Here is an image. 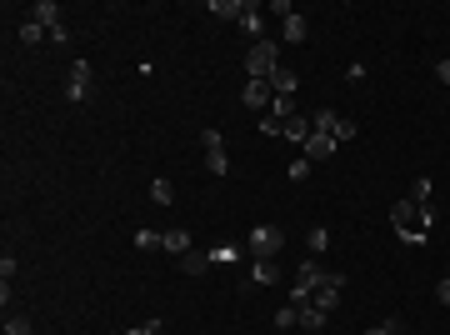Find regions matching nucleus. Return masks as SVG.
<instances>
[{
	"instance_id": "nucleus-1",
	"label": "nucleus",
	"mask_w": 450,
	"mask_h": 335,
	"mask_svg": "<svg viewBox=\"0 0 450 335\" xmlns=\"http://www.w3.org/2000/svg\"><path fill=\"white\" fill-rule=\"evenodd\" d=\"M390 220H396V231L406 236V240H425V231H430V220H435V205H415V200H396L390 205Z\"/></svg>"
},
{
	"instance_id": "nucleus-2",
	"label": "nucleus",
	"mask_w": 450,
	"mask_h": 335,
	"mask_svg": "<svg viewBox=\"0 0 450 335\" xmlns=\"http://www.w3.org/2000/svg\"><path fill=\"white\" fill-rule=\"evenodd\" d=\"M245 71H250V80H270V75L280 71V50H275L270 40H255L250 55H245Z\"/></svg>"
},
{
	"instance_id": "nucleus-3",
	"label": "nucleus",
	"mask_w": 450,
	"mask_h": 335,
	"mask_svg": "<svg viewBox=\"0 0 450 335\" xmlns=\"http://www.w3.org/2000/svg\"><path fill=\"white\" fill-rule=\"evenodd\" d=\"M280 245H286V231H280V226H255L250 231V255L255 260H275Z\"/></svg>"
},
{
	"instance_id": "nucleus-4",
	"label": "nucleus",
	"mask_w": 450,
	"mask_h": 335,
	"mask_svg": "<svg viewBox=\"0 0 450 335\" xmlns=\"http://www.w3.org/2000/svg\"><path fill=\"white\" fill-rule=\"evenodd\" d=\"M341 291H346V275H341V270H325V281L310 291V305H320V310L330 315L335 305H341Z\"/></svg>"
},
{
	"instance_id": "nucleus-5",
	"label": "nucleus",
	"mask_w": 450,
	"mask_h": 335,
	"mask_svg": "<svg viewBox=\"0 0 450 335\" xmlns=\"http://www.w3.org/2000/svg\"><path fill=\"white\" fill-rule=\"evenodd\" d=\"M90 95V61H71V75H66V100H85Z\"/></svg>"
},
{
	"instance_id": "nucleus-6",
	"label": "nucleus",
	"mask_w": 450,
	"mask_h": 335,
	"mask_svg": "<svg viewBox=\"0 0 450 335\" xmlns=\"http://www.w3.org/2000/svg\"><path fill=\"white\" fill-rule=\"evenodd\" d=\"M250 110H270L275 105V90H270V80H245V95H241Z\"/></svg>"
},
{
	"instance_id": "nucleus-7",
	"label": "nucleus",
	"mask_w": 450,
	"mask_h": 335,
	"mask_svg": "<svg viewBox=\"0 0 450 335\" xmlns=\"http://www.w3.org/2000/svg\"><path fill=\"white\" fill-rule=\"evenodd\" d=\"M320 281H325L320 260H315V255H305V260H300V270H296V291H305V296H310V291H315Z\"/></svg>"
},
{
	"instance_id": "nucleus-8",
	"label": "nucleus",
	"mask_w": 450,
	"mask_h": 335,
	"mask_svg": "<svg viewBox=\"0 0 450 335\" xmlns=\"http://www.w3.org/2000/svg\"><path fill=\"white\" fill-rule=\"evenodd\" d=\"M275 11H280V16H286V40H291V45H300V40L310 35V25H305V16H296L291 6H275Z\"/></svg>"
},
{
	"instance_id": "nucleus-9",
	"label": "nucleus",
	"mask_w": 450,
	"mask_h": 335,
	"mask_svg": "<svg viewBox=\"0 0 450 335\" xmlns=\"http://www.w3.org/2000/svg\"><path fill=\"white\" fill-rule=\"evenodd\" d=\"M300 150H305V160H310V165H315V160H330V155H335V135H310Z\"/></svg>"
},
{
	"instance_id": "nucleus-10",
	"label": "nucleus",
	"mask_w": 450,
	"mask_h": 335,
	"mask_svg": "<svg viewBox=\"0 0 450 335\" xmlns=\"http://www.w3.org/2000/svg\"><path fill=\"white\" fill-rule=\"evenodd\" d=\"M270 90H275V95H291V100H296V90H300V75H296V71H286V66H280V71L270 75Z\"/></svg>"
},
{
	"instance_id": "nucleus-11",
	"label": "nucleus",
	"mask_w": 450,
	"mask_h": 335,
	"mask_svg": "<svg viewBox=\"0 0 450 335\" xmlns=\"http://www.w3.org/2000/svg\"><path fill=\"white\" fill-rule=\"evenodd\" d=\"M310 135H315V130H310V116H291V121H286V140H291V145H305Z\"/></svg>"
},
{
	"instance_id": "nucleus-12",
	"label": "nucleus",
	"mask_w": 450,
	"mask_h": 335,
	"mask_svg": "<svg viewBox=\"0 0 450 335\" xmlns=\"http://www.w3.org/2000/svg\"><path fill=\"white\" fill-rule=\"evenodd\" d=\"M250 281H255V286H275V281H280V260H255V265H250Z\"/></svg>"
},
{
	"instance_id": "nucleus-13",
	"label": "nucleus",
	"mask_w": 450,
	"mask_h": 335,
	"mask_svg": "<svg viewBox=\"0 0 450 335\" xmlns=\"http://www.w3.org/2000/svg\"><path fill=\"white\" fill-rule=\"evenodd\" d=\"M210 16L215 20H241L245 16V0H210Z\"/></svg>"
},
{
	"instance_id": "nucleus-14",
	"label": "nucleus",
	"mask_w": 450,
	"mask_h": 335,
	"mask_svg": "<svg viewBox=\"0 0 450 335\" xmlns=\"http://www.w3.org/2000/svg\"><path fill=\"white\" fill-rule=\"evenodd\" d=\"M30 16H35L45 30H50V25H61V6H55V0H35V11H30Z\"/></svg>"
},
{
	"instance_id": "nucleus-15",
	"label": "nucleus",
	"mask_w": 450,
	"mask_h": 335,
	"mask_svg": "<svg viewBox=\"0 0 450 335\" xmlns=\"http://www.w3.org/2000/svg\"><path fill=\"white\" fill-rule=\"evenodd\" d=\"M296 325H300V330H320V325H325V310H320V305H300V310H296Z\"/></svg>"
},
{
	"instance_id": "nucleus-16",
	"label": "nucleus",
	"mask_w": 450,
	"mask_h": 335,
	"mask_svg": "<svg viewBox=\"0 0 450 335\" xmlns=\"http://www.w3.org/2000/svg\"><path fill=\"white\" fill-rule=\"evenodd\" d=\"M165 255H186L190 250V231H165V245H160Z\"/></svg>"
},
{
	"instance_id": "nucleus-17",
	"label": "nucleus",
	"mask_w": 450,
	"mask_h": 335,
	"mask_svg": "<svg viewBox=\"0 0 450 335\" xmlns=\"http://www.w3.org/2000/svg\"><path fill=\"white\" fill-rule=\"evenodd\" d=\"M181 270H186V275H205V270H210V255H195V250H186V255H181Z\"/></svg>"
},
{
	"instance_id": "nucleus-18",
	"label": "nucleus",
	"mask_w": 450,
	"mask_h": 335,
	"mask_svg": "<svg viewBox=\"0 0 450 335\" xmlns=\"http://www.w3.org/2000/svg\"><path fill=\"white\" fill-rule=\"evenodd\" d=\"M335 121H341L335 110H315V116H310V130H315V135H330V130H335Z\"/></svg>"
},
{
	"instance_id": "nucleus-19",
	"label": "nucleus",
	"mask_w": 450,
	"mask_h": 335,
	"mask_svg": "<svg viewBox=\"0 0 450 335\" xmlns=\"http://www.w3.org/2000/svg\"><path fill=\"white\" fill-rule=\"evenodd\" d=\"M205 165H210V176H231V155L225 150H205Z\"/></svg>"
},
{
	"instance_id": "nucleus-20",
	"label": "nucleus",
	"mask_w": 450,
	"mask_h": 335,
	"mask_svg": "<svg viewBox=\"0 0 450 335\" xmlns=\"http://www.w3.org/2000/svg\"><path fill=\"white\" fill-rule=\"evenodd\" d=\"M241 255H245L241 245H215V250H210V260H215V265H236Z\"/></svg>"
},
{
	"instance_id": "nucleus-21",
	"label": "nucleus",
	"mask_w": 450,
	"mask_h": 335,
	"mask_svg": "<svg viewBox=\"0 0 450 335\" xmlns=\"http://www.w3.org/2000/svg\"><path fill=\"white\" fill-rule=\"evenodd\" d=\"M160 245H165L160 231H135V250H160Z\"/></svg>"
},
{
	"instance_id": "nucleus-22",
	"label": "nucleus",
	"mask_w": 450,
	"mask_h": 335,
	"mask_svg": "<svg viewBox=\"0 0 450 335\" xmlns=\"http://www.w3.org/2000/svg\"><path fill=\"white\" fill-rule=\"evenodd\" d=\"M260 130H265V135H286V116H275V110H265V116H260Z\"/></svg>"
},
{
	"instance_id": "nucleus-23",
	"label": "nucleus",
	"mask_w": 450,
	"mask_h": 335,
	"mask_svg": "<svg viewBox=\"0 0 450 335\" xmlns=\"http://www.w3.org/2000/svg\"><path fill=\"white\" fill-rule=\"evenodd\" d=\"M241 30L260 40V11H255V6H245V16H241Z\"/></svg>"
},
{
	"instance_id": "nucleus-24",
	"label": "nucleus",
	"mask_w": 450,
	"mask_h": 335,
	"mask_svg": "<svg viewBox=\"0 0 450 335\" xmlns=\"http://www.w3.org/2000/svg\"><path fill=\"white\" fill-rule=\"evenodd\" d=\"M40 35H45L40 20H25V25H20V45H40Z\"/></svg>"
},
{
	"instance_id": "nucleus-25",
	"label": "nucleus",
	"mask_w": 450,
	"mask_h": 335,
	"mask_svg": "<svg viewBox=\"0 0 450 335\" xmlns=\"http://www.w3.org/2000/svg\"><path fill=\"white\" fill-rule=\"evenodd\" d=\"M305 245H310V255H320V250L330 245V231H325V226H315V231L305 236Z\"/></svg>"
},
{
	"instance_id": "nucleus-26",
	"label": "nucleus",
	"mask_w": 450,
	"mask_h": 335,
	"mask_svg": "<svg viewBox=\"0 0 450 335\" xmlns=\"http://www.w3.org/2000/svg\"><path fill=\"white\" fill-rule=\"evenodd\" d=\"M150 200L171 205V200H176V185H171V181H155V185H150Z\"/></svg>"
},
{
	"instance_id": "nucleus-27",
	"label": "nucleus",
	"mask_w": 450,
	"mask_h": 335,
	"mask_svg": "<svg viewBox=\"0 0 450 335\" xmlns=\"http://www.w3.org/2000/svg\"><path fill=\"white\" fill-rule=\"evenodd\" d=\"M411 200H415V205H430V176H420V181L411 185Z\"/></svg>"
},
{
	"instance_id": "nucleus-28",
	"label": "nucleus",
	"mask_w": 450,
	"mask_h": 335,
	"mask_svg": "<svg viewBox=\"0 0 450 335\" xmlns=\"http://www.w3.org/2000/svg\"><path fill=\"white\" fill-rule=\"evenodd\" d=\"M6 335H35L25 315H6Z\"/></svg>"
},
{
	"instance_id": "nucleus-29",
	"label": "nucleus",
	"mask_w": 450,
	"mask_h": 335,
	"mask_svg": "<svg viewBox=\"0 0 450 335\" xmlns=\"http://www.w3.org/2000/svg\"><path fill=\"white\" fill-rule=\"evenodd\" d=\"M330 135H335V145H346V140H355V121H335V130H330Z\"/></svg>"
},
{
	"instance_id": "nucleus-30",
	"label": "nucleus",
	"mask_w": 450,
	"mask_h": 335,
	"mask_svg": "<svg viewBox=\"0 0 450 335\" xmlns=\"http://www.w3.org/2000/svg\"><path fill=\"white\" fill-rule=\"evenodd\" d=\"M275 325H280V330H296V305H286V310H275Z\"/></svg>"
},
{
	"instance_id": "nucleus-31",
	"label": "nucleus",
	"mask_w": 450,
	"mask_h": 335,
	"mask_svg": "<svg viewBox=\"0 0 450 335\" xmlns=\"http://www.w3.org/2000/svg\"><path fill=\"white\" fill-rule=\"evenodd\" d=\"M200 145H205V150H225V135H220V130H205Z\"/></svg>"
},
{
	"instance_id": "nucleus-32",
	"label": "nucleus",
	"mask_w": 450,
	"mask_h": 335,
	"mask_svg": "<svg viewBox=\"0 0 450 335\" xmlns=\"http://www.w3.org/2000/svg\"><path fill=\"white\" fill-rule=\"evenodd\" d=\"M396 330H401V320H396V315H390V320H385V325H370V330H365V335H396Z\"/></svg>"
},
{
	"instance_id": "nucleus-33",
	"label": "nucleus",
	"mask_w": 450,
	"mask_h": 335,
	"mask_svg": "<svg viewBox=\"0 0 450 335\" xmlns=\"http://www.w3.org/2000/svg\"><path fill=\"white\" fill-rule=\"evenodd\" d=\"M435 300H440V305H450V275H445V281L435 286Z\"/></svg>"
},
{
	"instance_id": "nucleus-34",
	"label": "nucleus",
	"mask_w": 450,
	"mask_h": 335,
	"mask_svg": "<svg viewBox=\"0 0 450 335\" xmlns=\"http://www.w3.org/2000/svg\"><path fill=\"white\" fill-rule=\"evenodd\" d=\"M160 330V320H145V325H135V330H126V335H155Z\"/></svg>"
},
{
	"instance_id": "nucleus-35",
	"label": "nucleus",
	"mask_w": 450,
	"mask_h": 335,
	"mask_svg": "<svg viewBox=\"0 0 450 335\" xmlns=\"http://www.w3.org/2000/svg\"><path fill=\"white\" fill-rule=\"evenodd\" d=\"M435 75H440V85H450V61H440V66H435Z\"/></svg>"
},
{
	"instance_id": "nucleus-36",
	"label": "nucleus",
	"mask_w": 450,
	"mask_h": 335,
	"mask_svg": "<svg viewBox=\"0 0 450 335\" xmlns=\"http://www.w3.org/2000/svg\"><path fill=\"white\" fill-rule=\"evenodd\" d=\"M396 335H406V325H401V330H396Z\"/></svg>"
}]
</instances>
